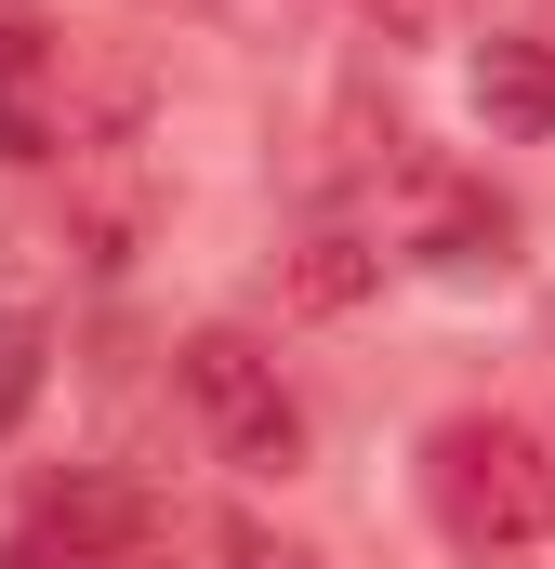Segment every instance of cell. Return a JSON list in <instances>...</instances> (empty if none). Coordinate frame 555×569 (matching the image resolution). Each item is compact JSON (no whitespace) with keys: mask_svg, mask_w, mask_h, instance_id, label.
Returning <instances> with one entry per match:
<instances>
[{"mask_svg":"<svg viewBox=\"0 0 555 569\" xmlns=\"http://www.w3.org/2000/svg\"><path fill=\"white\" fill-rule=\"evenodd\" d=\"M423 517L463 543L476 569H516L555 543V450L503 411H463V425L423 437Z\"/></svg>","mask_w":555,"mask_h":569,"instance_id":"6da1fadb","label":"cell"},{"mask_svg":"<svg viewBox=\"0 0 555 569\" xmlns=\"http://www.w3.org/2000/svg\"><path fill=\"white\" fill-rule=\"evenodd\" d=\"M185 411L212 437V463H239V477H304V411H291V385H278V358L252 331H185Z\"/></svg>","mask_w":555,"mask_h":569,"instance_id":"7a4b0ae2","label":"cell"},{"mask_svg":"<svg viewBox=\"0 0 555 569\" xmlns=\"http://www.w3.org/2000/svg\"><path fill=\"white\" fill-rule=\"evenodd\" d=\"M384 252H423V266L476 279V266H503V212H490L476 186H450V172H411V186H397V239H384Z\"/></svg>","mask_w":555,"mask_h":569,"instance_id":"3957f363","label":"cell"},{"mask_svg":"<svg viewBox=\"0 0 555 569\" xmlns=\"http://www.w3.org/2000/svg\"><path fill=\"white\" fill-rule=\"evenodd\" d=\"M476 120H490L503 146H543L555 133V40H516V27L476 40Z\"/></svg>","mask_w":555,"mask_h":569,"instance_id":"277c9868","label":"cell"},{"mask_svg":"<svg viewBox=\"0 0 555 569\" xmlns=\"http://www.w3.org/2000/svg\"><path fill=\"white\" fill-rule=\"evenodd\" d=\"M53 40L27 13H0V159H53Z\"/></svg>","mask_w":555,"mask_h":569,"instance_id":"5b68a950","label":"cell"},{"mask_svg":"<svg viewBox=\"0 0 555 569\" xmlns=\"http://www.w3.org/2000/svg\"><path fill=\"white\" fill-rule=\"evenodd\" d=\"M371 279H384V239H357V226H317V239H304V266H291L304 305H357Z\"/></svg>","mask_w":555,"mask_h":569,"instance_id":"8992f818","label":"cell"},{"mask_svg":"<svg viewBox=\"0 0 555 569\" xmlns=\"http://www.w3.org/2000/svg\"><path fill=\"white\" fill-rule=\"evenodd\" d=\"M40 371H53V358H40V318H13V305H0V437L40 411Z\"/></svg>","mask_w":555,"mask_h":569,"instance_id":"52a82bcc","label":"cell"},{"mask_svg":"<svg viewBox=\"0 0 555 569\" xmlns=\"http://www.w3.org/2000/svg\"><path fill=\"white\" fill-rule=\"evenodd\" d=\"M0 569H133V557H107V543H67V530H13V543H0Z\"/></svg>","mask_w":555,"mask_h":569,"instance_id":"ba28073f","label":"cell"},{"mask_svg":"<svg viewBox=\"0 0 555 569\" xmlns=\"http://www.w3.org/2000/svg\"><path fill=\"white\" fill-rule=\"evenodd\" d=\"M278 569H304V557H278Z\"/></svg>","mask_w":555,"mask_h":569,"instance_id":"9c48e42d","label":"cell"}]
</instances>
